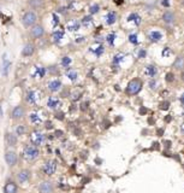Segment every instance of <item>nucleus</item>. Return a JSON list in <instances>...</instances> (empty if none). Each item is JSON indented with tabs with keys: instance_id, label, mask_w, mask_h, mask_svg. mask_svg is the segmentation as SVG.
<instances>
[{
	"instance_id": "f257e3e1",
	"label": "nucleus",
	"mask_w": 184,
	"mask_h": 193,
	"mask_svg": "<svg viewBox=\"0 0 184 193\" xmlns=\"http://www.w3.org/2000/svg\"><path fill=\"white\" fill-rule=\"evenodd\" d=\"M20 22H22V24L25 28H31L38 22V15L34 11H27V12L23 13V16L20 18Z\"/></svg>"
},
{
	"instance_id": "f03ea898",
	"label": "nucleus",
	"mask_w": 184,
	"mask_h": 193,
	"mask_svg": "<svg viewBox=\"0 0 184 193\" xmlns=\"http://www.w3.org/2000/svg\"><path fill=\"white\" fill-rule=\"evenodd\" d=\"M39 156H40V151H39V149H38V146L28 145V146H25L24 150H23V157H24V159L28 161V162L35 161Z\"/></svg>"
},
{
	"instance_id": "7ed1b4c3",
	"label": "nucleus",
	"mask_w": 184,
	"mask_h": 193,
	"mask_svg": "<svg viewBox=\"0 0 184 193\" xmlns=\"http://www.w3.org/2000/svg\"><path fill=\"white\" fill-rule=\"evenodd\" d=\"M142 89V81L139 78H132L126 86V93L129 96H136Z\"/></svg>"
},
{
	"instance_id": "20e7f679",
	"label": "nucleus",
	"mask_w": 184,
	"mask_h": 193,
	"mask_svg": "<svg viewBox=\"0 0 184 193\" xmlns=\"http://www.w3.org/2000/svg\"><path fill=\"white\" fill-rule=\"evenodd\" d=\"M41 99V93L36 89H29L25 94V100L30 105H36Z\"/></svg>"
},
{
	"instance_id": "39448f33",
	"label": "nucleus",
	"mask_w": 184,
	"mask_h": 193,
	"mask_svg": "<svg viewBox=\"0 0 184 193\" xmlns=\"http://www.w3.org/2000/svg\"><path fill=\"white\" fill-rule=\"evenodd\" d=\"M42 172L47 176L53 175V174L57 172V162L53 161V159H49V161L45 162V164L42 165Z\"/></svg>"
},
{
	"instance_id": "423d86ee",
	"label": "nucleus",
	"mask_w": 184,
	"mask_h": 193,
	"mask_svg": "<svg viewBox=\"0 0 184 193\" xmlns=\"http://www.w3.org/2000/svg\"><path fill=\"white\" fill-rule=\"evenodd\" d=\"M45 33H46V30H45V28L40 25V24H35L34 27H31L30 28V36L34 39H41L45 36Z\"/></svg>"
},
{
	"instance_id": "0eeeda50",
	"label": "nucleus",
	"mask_w": 184,
	"mask_h": 193,
	"mask_svg": "<svg viewBox=\"0 0 184 193\" xmlns=\"http://www.w3.org/2000/svg\"><path fill=\"white\" fill-rule=\"evenodd\" d=\"M30 141L34 146H40L45 142V134H42L41 132H34L30 135Z\"/></svg>"
},
{
	"instance_id": "6e6552de",
	"label": "nucleus",
	"mask_w": 184,
	"mask_h": 193,
	"mask_svg": "<svg viewBox=\"0 0 184 193\" xmlns=\"http://www.w3.org/2000/svg\"><path fill=\"white\" fill-rule=\"evenodd\" d=\"M5 161L10 167H15L18 162V156L15 151H7L5 153Z\"/></svg>"
},
{
	"instance_id": "1a4fd4ad",
	"label": "nucleus",
	"mask_w": 184,
	"mask_h": 193,
	"mask_svg": "<svg viewBox=\"0 0 184 193\" xmlns=\"http://www.w3.org/2000/svg\"><path fill=\"white\" fill-rule=\"evenodd\" d=\"M39 192L40 193H53L54 192V185L51 181H42L39 185Z\"/></svg>"
},
{
	"instance_id": "9d476101",
	"label": "nucleus",
	"mask_w": 184,
	"mask_h": 193,
	"mask_svg": "<svg viewBox=\"0 0 184 193\" xmlns=\"http://www.w3.org/2000/svg\"><path fill=\"white\" fill-rule=\"evenodd\" d=\"M24 116H25V108L22 106V105L15 106L13 110H12V112H11V117H12L13 119H20V118H23Z\"/></svg>"
},
{
	"instance_id": "9b49d317",
	"label": "nucleus",
	"mask_w": 184,
	"mask_h": 193,
	"mask_svg": "<svg viewBox=\"0 0 184 193\" xmlns=\"http://www.w3.org/2000/svg\"><path fill=\"white\" fill-rule=\"evenodd\" d=\"M35 50H36L35 45L31 44V42H28V44H25L24 47L22 48V56H23V57H31V56L35 53Z\"/></svg>"
},
{
	"instance_id": "f8f14e48",
	"label": "nucleus",
	"mask_w": 184,
	"mask_h": 193,
	"mask_svg": "<svg viewBox=\"0 0 184 193\" xmlns=\"http://www.w3.org/2000/svg\"><path fill=\"white\" fill-rule=\"evenodd\" d=\"M61 87H63V83H61L60 80H58V78L52 80V81H49V82L47 83V88H48L51 92H53V93L59 92L61 89Z\"/></svg>"
},
{
	"instance_id": "ddd939ff",
	"label": "nucleus",
	"mask_w": 184,
	"mask_h": 193,
	"mask_svg": "<svg viewBox=\"0 0 184 193\" xmlns=\"http://www.w3.org/2000/svg\"><path fill=\"white\" fill-rule=\"evenodd\" d=\"M30 176H31V172H30V170H28V169H22V170H20L18 174H17V180H18L20 184H24V182H27V181L30 179Z\"/></svg>"
},
{
	"instance_id": "4468645a",
	"label": "nucleus",
	"mask_w": 184,
	"mask_h": 193,
	"mask_svg": "<svg viewBox=\"0 0 184 193\" xmlns=\"http://www.w3.org/2000/svg\"><path fill=\"white\" fill-rule=\"evenodd\" d=\"M18 186L15 181H7L4 186V193H17Z\"/></svg>"
},
{
	"instance_id": "2eb2a0df",
	"label": "nucleus",
	"mask_w": 184,
	"mask_h": 193,
	"mask_svg": "<svg viewBox=\"0 0 184 193\" xmlns=\"http://www.w3.org/2000/svg\"><path fill=\"white\" fill-rule=\"evenodd\" d=\"M10 68H11V62L7 59V55H4L2 64H1V74H2L4 76H7Z\"/></svg>"
},
{
	"instance_id": "dca6fc26",
	"label": "nucleus",
	"mask_w": 184,
	"mask_h": 193,
	"mask_svg": "<svg viewBox=\"0 0 184 193\" xmlns=\"http://www.w3.org/2000/svg\"><path fill=\"white\" fill-rule=\"evenodd\" d=\"M60 105H61V103L58 98L49 96V98L47 99V106H48V109H51V110H57Z\"/></svg>"
},
{
	"instance_id": "f3484780",
	"label": "nucleus",
	"mask_w": 184,
	"mask_h": 193,
	"mask_svg": "<svg viewBox=\"0 0 184 193\" xmlns=\"http://www.w3.org/2000/svg\"><path fill=\"white\" fill-rule=\"evenodd\" d=\"M80 27H81V23H80L77 19H71V21L67 22V24H66V29H67L69 32H77V30L80 29Z\"/></svg>"
},
{
	"instance_id": "a211bd4d",
	"label": "nucleus",
	"mask_w": 184,
	"mask_h": 193,
	"mask_svg": "<svg viewBox=\"0 0 184 193\" xmlns=\"http://www.w3.org/2000/svg\"><path fill=\"white\" fill-rule=\"evenodd\" d=\"M175 19H176V17H175V13H173L172 11H166L163 15V21L166 24L172 25V24L175 23Z\"/></svg>"
},
{
	"instance_id": "6ab92c4d",
	"label": "nucleus",
	"mask_w": 184,
	"mask_h": 193,
	"mask_svg": "<svg viewBox=\"0 0 184 193\" xmlns=\"http://www.w3.org/2000/svg\"><path fill=\"white\" fill-rule=\"evenodd\" d=\"M28 5L33 10H40L45 6V1L43 0H28Z\"/></svg>"
},
{
	"instance_id": "aec40b11",
	"label": "nucleus",
	"mask_w": 184,
	"mask_h": 193,
	"mask_svg": "<svg viewBox=\"0 0 184 193\" xmlns=\"http://www.w3.org/2000/svg\"><path fill=\"white\" fill-rule=\"evenodd\" d=\"M148 39H149V41H152V42H159V41L163 39V34H161L160 32H158V30H152V32L148 34Z\"/></svg>"
},
{
	"instance_id": "412c9836",
	"label": "nucleus",
	"mask_w": 184,
	"mask_h": 193,
	"mask_svg": "<svg viewBox=\"0 0 184 193\" xmlns=\"http://www.w3.org/2000/svg\"><path fill=\"white\" fill-rule=\"evenodd\" d=\"M6 144H7V146L15 147L17 145V136L12 133H7L6 134Z\"/></svg>"
},
{
	"instance_id": "4be33fe9",
	"label": "nucleus",
	"mask_w": 184,
	"mask_h": 193,
	"mask_svg": "<svg viewBox=\"0 0 184 193\" xmlns=\"http://www.w3.org/2000/svg\"><path fill=\"white\" fill-rule=\"evenodd\" d=\"M116 21H117V13H116L114 11H110V12L106 15V23H107L108 25L114 24Z\"/></svg>"
},
{
	"instance_id": "5701e85b",
	"label": "nucleus",
	"mask_w": 184,
	"mask_h": 193,
	"mask_svg": "<svg viewBox=\"0 0 184 193\" xmlns=\"http://www.w3.org/2000/svg\"><path fill=\"white\" fill-rule=\"evenodd\" d=\"M144 74L147 75L148 77H154L157 75V68L154 66V65H147L146 66V71H144Z\"/></svg>"
},
{
	"instance_id": "b1692460",
	"label": "nucleus",
	"mask_w": 184,
	"mask_h": 193,
	"mask_svg": "<svg viewBox=\"0 0 184 193\" xmlns=\"http://www.w3.org/2000/svg\"><path fill=\"white\" fill-rule=\"evenodd\" d=\"M128 21H129V22H134L136 25H139V24L141 23V17H140L139 13L132 12V13H130V15L128 16Z\"/></svg>"
},
{
	"instance_id": "393cba45",
	"label": "nucleus",
	"mask_w": 184,
	"mask_h": 193,
	"mask_svg": "<svg viewBox=\"0 0 184 193\" xmlns=\"http://www.w3.org/2000/svg\"><path fill=\"white\" fill-rule=\"evenodd\" d=\"M173 68L175 69H183L184 68V57L183 56H179V57L176 58L175 63H173Z\"/></svg>"
},
{
	"instance_id": "a878e982",
	"label": "nucleus",
	"mask_w": 184,
	"mask_h": 193,
	"mask_svg": "<svg viewBox=\"0 0 184 193\" xmlns=\"http://www.w3.org/2000/svg\"><path fill=\"white\" fill-rule=\"evenodd\" d=\"M46 75V68H43V66H35V73H34V76L36 77H45Z\"/></svg>"
},
{
	"instance_id": "bb28decb",
	"label": "nucleus",
	"mask_w": 184,
	"mask_h": 193,
	"mask_svg": "<svg viewBox=\"0 0 184 193\" xmlns=\"http://www.w3.org/2000/svg\"><path fill=\"white\" fill-rule=\"evenodd\" d=\"M29 118H30V122H31V123H35V124L42 122V118H41V116L39 115L38 112H31L30 116H29Z\"/></svg>"
},
{
	"instance_id": "cd10ccee",
	"label": "nucleus",
	"mask_w": 184,
	"mask_h": 193,
	"mask_svg": "<svg viewBox=\"0 0 184 193\" xmlns=\"http://www.w3.org/2000/svg\"><path fill=\"white\" fill-rule=\"evenodd\" d=\"M66 76H67V78H70L71 81H76L77 77H78V74H77L76 70L69 69V70H66Z\"/></svg>"
},
{
	"instance_id": "c85d7f7f",
	"label": "nucleus",
	"mask_w": 184,
	"mask_h": 193,
	"mask_svg": "<svg viewBox=\"0 0 184 193\" xmlns=\"http://www.w3.org/2000/svg\"><path fill=\"white\" fill-rule=\"evenodd\" d=\"M64 32L63 30H56L54 33H53V40L56 41V42H58V41H60L61 39L64 38Z\"/></svg>"
},
{
	"instance_id": "c756f323",
	"label": "nucleus",
	"mask_w": 184,
	"mask_h": 193,
	"mask_svg": "<svg viewBox=\"0 0 184 193\" xmlns=\"http://www.w3.org/2000/svg\"><path fill=\"white\" fill-rule=\"evenodd\" d=\"M82 24H83L84 27H90V25L93 24V17H92V16H84V17L82 18Z\"/></svg>"
},
{
	"instance_id": "7c9ffc66",
	"label": "nucleus",
	"mask_w": 184,
	"mask_h": 193,
	"mask_svg": "<svg viewBox=\"0 0 184 193\" xmlns=\"http://www.w3.org/2000/svg\"><path fill=\"white\" fill-rule=\"evenodd\" d=\"M25 133H27V128H25V126H24V124H20V126H17V128H16V135L22 136V135H24Z\"/></svg>"
},
{
	"instance_id": "2f4dec72",
	"label": "nucleus",
	"mask_w": 184,
	"mask_h": 193,
	"mask_svg": "<svg viewBox=\"0 0 184 193\" xmlns=\"http://www.w3.org/2000/svg\"><path fill=\"white\" fill-rule=\"evenodd\" d=\"M117 38V35H116V33H110L108 35H107V38H106V41H107V44L110 45V46H113V44H114V40Z\"/></svg>"
},
{
	"instance_id": "473e14b6",
	"label": "nucleus",
	"mask_w": 184,
	"mask_h": 193,
	"mask_svg": "<svg viewBox=\"0 0 184 193\" xmlns=\"http://www.w3.org/2000/svg\"><path fill=\"white\" fill-rule=\"evenodd\" d=\"M99 11H100V6H99L98 4H93V5L89 7V13H90V16L98 13Z\"/></svg>"
},
{
	"instance_id": "72a5a7b5",
	"label": "nucleus",
	"mask_w": 184,
	"mask_h": 193,
	"mask_svg": "<svg viewBox=\"0 0 184 193\" xmlns=\"http://www.w3.org/2000/svg\"><path fill=\"white\" fill-rule=\"evenodd\" d=\"M70 64H71V58L70 57L65 56V57L61 58V65H63L64 68H69V66H70Z\"/></svg>"
},
{
	"instance_id": "f704fd0d",
	"label": "nucleus",
	"mask_w": 184,
	"mask_h": 193,
	"mask_svg": "<svg viewBox=\"0 0 184 193\" xmlns=\"http://www.w3.org/2000/svg\"><path fill=\"white\" fill-rule=\"evenodd\" d=\"M124 57H125V55H123V53H118V55H116L114 58H113V63H114V64H119L123 59H124Z\"/></svg>"
},
{
	"instance_id": "c9c22d12",
	"label": "nucleus",
	"mask_w": 184,
	"mask_h": 193,
	"mask_svg": "<svg viewBox=\"0 0 184 193\" xmlns=\"http://www.w3.org/2000/svg\"><path fill=\"white\" fill-rule=\"evenodd\" d=\"M92 51H93V52H94V53H95L98 57H100L102 53H103V46H102V45H99V46H98L95 50H92Z\"/></svg>"
},
{
	"instance_id": "e433bc0d",
	"label": "nucleus",
	"mask_w": 184,
	"mask_h": 193,
	"mask_svg": "<svg viewBox=\"0 0 184 193\" xmlns=\"http://www.w3.org/2000/svg\"><path fill=\"white\" fill-rule=\"evenodd\" d=\"M129 41L134 45H137L139 44V40H137V35L136 34H130L129 35Z\"/></svg>"
},
{
	"instance_id": "4c0bfd02",
	"label": "nucleus",
	"mask_w": 184,
	"mask_h": 193,
	"mask_svg": "<svg viewBox=\"0 0 184 193\" xmlns=\"http://www.w3.org/2000/svg\"><path fill=\"white\" fill-rule=\"evenodd\" d=\"M157 86H158V81H155V80H150V81H149V88L155 89Z\"/></svg>"
},
{
	"instance_id": "58836bf2",
	"label": "nucleus",
	"mask_w": 184,
	"mask_h": 193,
	"mask_svg": "<svg viewBox=\"0 0 184 193\" xmlns=\"http://www.w3.org/2000/svg\"><path fill=\"white\" fill-rule=\"evenodd\" d=\"M146 55H147V52H146L143 48H141V50L139 51V58H144L146 57Z\"/></svg>"
},
{
	"instance_id": "ea45409f",
	"label": "nucleus",
	"mask_w": 184,
	"mask_h": 193,
	"mask_svg": "<svg viewBox=\"0 0 184 193\" xmlns=\"http://www.w3.org/2000/svg\"><path fill=\"white\" fill-rule=\"evenodd\" d=\"M166 80H167L168 82H172V81H173V74H172V73L166 74Z\"/></svg>"
},
{
	"instance_id": "a19ab883",
	"label": "nucleus",
	"mask_w": 184,
	"mask_h": 193,
	"mask_svg": "<svg viewBox=\"0 0 184 193\" xmlns=\"http://www.w3.org/2000/svg\"><path fill=\"white\" fill-rule=\"evenodd\" d=\"M168 105H170V103H168V101H164V103H161V105H160V106H161V109H163V110H166Z\"/></svg>"
},
{
	"instance_id": "79ce46f5",
	"label": "nucleus",
	"mask_w": 184,
	"mask_h": 193,
	"mask_svg": "<svg viewBox=\"0 0 184 193\" xmlns=\"http://www.w3.org/2000/svg\"><path fill=\"white\" fill-rule=\"evenodd\" d=\"M161 4H163V6H165V7L170 6V1L168 0H161Z\"/></svg>"
},
{
	"instance_id": "37998d69",
	"label": "nucleus",
	"mask_w": 184,
	"mask_h": 193,
	"mask_svg": "<svg viewBox=\"0 0 184 193\" xmlns=\"http://www.w3.org/2000/svg\"><path fill=\"white\" fill-rule=\"evenodd\" d=\"M170 53H171V50H170L168 47H166L165 51H164V56H167V55H170Z\"/></svg>"
},
{
	"instance_id": "c03bdc74",
	"label": "nucleus",
	"mask_w": 184,
	"mask_h": 193,
	"mask_svg": "<svg viewBox=\"0 0 184 193\" xmlns=\"http://www.w3.org/2000/svg\"><path fill=\"white\" fill-rule=\"evenodd\" d=\"M56 117H57V118H58V119H64V114H57V116H56Z\"/></svg>"
},
{
	"instance_id": "a18cd8bd",
	"label": "nucleus",
	"mask_w": 184,
	"mask_h": 193,
	"mask_svg": "<svg viewBox=\"0 0 184 193\" xmlns=\"http://www.w3.org/2000/svg\"><path fill=\"white\" fill-rule=\"evenodd\" d=\"M179 101H181V104H182V105H184V93L179 96Z\"/></svg>"
},
{
	"instance_id": "49530a36",
	"label": "nucleus",
	"mask_w": 184,
	"mask_h": 193,
	"mask_svg": "<svg viewBox=\"0 0 184 193\" xmlns=\"http://www.w3.org/2000/svg\"><path fill=\"white\" fill-rule=\"evenodd\" d=\"M53 18H54V24H57V23H58V16H57L56 13L53 15Z\"/></svg>"
},
{
	"instance_id": "de8ad7c7",
	"label": "nucleus",
	"mask_w": 184,
	"mask_h": 193,
	"mask_svg": "<svg viewBox=\"0 0 184 193\" xmlns=\"http://www.w3.org/2000/svg\"><path fill=\"white\" fill-rule=\"evenodd\" d=\"M181 131H182V133H184V122L181 124Z\"/></svg>"
},
{
	"instance_id": "09e8293b",
	"label": "nucleus",
	"mask_w": 184,
	"mask_h": 193,
	"mask_svg": "<svg viewBox=\"0 0 184 193\" xmlns=\"http://www.w3.org/2000/svg\"><path fill=\"white\" fill-rule=\"evenodd\" d=\"M83 40H84V38H77L76 41H77V42H80V41H83Z\"/></svg>"
},
{
	"instance_id": "8fccbe9b",
	"label": "nucleus",
	"mask_w": 184,
	"mask_h": 193,
	"mask_svg": "<svg viewBox=\"0 0 184 193\" xmlns=\"http://www.w3.org/2000/svg\"><path fill=\"white\" fill-rule=\"evenodd\" d=\"M1 115H2V110H1V105H0V117H1Z\"/></svg>"
},
{
	"instance_id": "3c124183",
	"label": "nucleus",
	"mask_w": 184,
	"mask_h": 193,
	"mask_svg": "<svg viewBox=\"0 0 184 193\" xmlns=\"http://www.w3.org/2000/svg\"><path fill=\"white\" fill-rule=\"evenodd\" d=\"M181 76H182V80H183V81H184V71H183V73H182V75H181Z\"/></svg>"
}]
</instances>
